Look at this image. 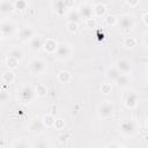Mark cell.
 Instances as JSON below:
<instances>
[{
  "instance_id": "6da1fadb",
  "label": "cell",
  "mask_w": 148,
  "mask_h": 148,
  "mask_svg": "<svg viewBox=\"0 0 148 148\" xmlns=\"http://www.w3.org/2000/svg\"><path fill=\"white\" fill-rule=\"evenodd\" d=\"M28 67H29L30 73L34 74V75H40V74H43V73L46 71V68H47L45 61H44L43 59H40V58H32V59L29 61Z\"/></svg>"
},
{
  "instance_id": "7a4b0ae2",
  "label": "cell",
  "mask_w": 148,
  "mask_h": 148,
  "mask_svg": "<svg viewBox=\"0 0 148 148\" xmlns=\"http://www.w3.org/2000/svg\"><path fill=\"white\" fill-rule=\"evenodd\" d=\"M114 112V106L112 103L105 101L103 103H101L97 108V116L102 119H105V118H109L113 114Z\"/></svg>"
},
{
  "instance_id": "3957f363",
  "label": "cell",
  "mask_w": 148,
  "mask_h": 148,
  "mask_svg": "<svg viewBox=\"0 0 148 148\" xmlns=\"http://www.w3.org/2000/svg\"><path fill=\"white\" fill-rule=\"evenodd\" d=\"M15 24L13 21L8 20V18H3L0 23V34L2 38H7L13 36L14 31H15Z\"/></svg>"
},
{
  "instance_id": "277c9868",
  "label": "cell",
  "mask_w": 148,
  "mask_h": 148,
  "mask_svg": "<svg viewBox=\"0 0 148 148\" xmlns=\"http://www.w3.org/2000/svg\"><path fill=\"white\" fill-rule=\"evenodd\" d=\"M77 10L82 18L88 20V18L94 17V3L91 2H81Z\"/></svg>"
},
{
  "instance_id": "5b68a950",
  "label": "cell",
  "mask_w": 148,
  "mask_h": 148,
  "mask_svg": "<svg viewBox=\"0 0 148 148\" xmlns=\"http://www.w3.org/2000/svg\"><path fill=\"white\" fill-rule=\"evenodd\" d=\"M121 134L126 135V136H132L134 133H135V130H136V125H135V121L132 120V119H128V120H125L120 124V127H119Z\"/></svg>"
},
{
  "instance_id": "8992f818",
  "label": "cell",
  "mask_w": 148,
  "mask_h": 148,
  "mask_svg": "<svg viewBox=\"0 0 148 148\" xmlns=\"http://www.w3.org/2000/svg\"><path fill=\"white\" fill-rule=\"evenodd\" d=\"M18 36H20V39L22 42H30L36 36V32L31 25H24L23 28H21Z\"/></svg>"
},
{
  "instance_id": "52a82bcc",
  "label": "cell",
  "mask_w": 148,
  "mask_h": 148,
  "mask_svg": "<svg viewBox=\"0 0 148 148\" xmlns=\"http://www.w3.org/2000/svg\"><path fill=\"white\" fill-rule=\"evenodd\" d=\"M118 23L120 25V28L124 30V31H130L133 27H134V21H133V17L128 14H124L119 17L118 20Z\"/></svg>"
},
{
  "instance_id": "ba28073f",
  "label": "cell",
  "mask_w": 148,
  "mask_h": 148,
  "mask_svg": "<svg viewBox=\"0 0 148 148\" xmlns=\"http://www.w3.org/2000/svg\"><path fill=\"white\" fill-rule=\"evenodd\" d=\"M71 52H72V49L69 47V45L62 43V44H59V46H58L54 56L58 59H60V60H65V59H67L71 56Z\"/></svg>"
},
{
  "instance_id": "9c48e42d",
  "label": "cell",
  "mask_w": 148,
  "mask_h": 148,
  "mask_svg": "<svg viewBox=\"0 0 148 148\" xmlns=\"http://www.w3.org/2000/svg\"><path fill=\"white\" fill-rule=\"evenodd\" d=\"M124 104L127 109H134L138 105V95L134 91H130L124 96Z\"/></svg>"
},
{
  "instance_id": "30bf717a",
  "label": "cell",
  "mask_w": 148,
  "mask_h": 148,
  "mask_svg": "<svg viewBox=\"0 0 148 148\" xmlns=\"http://www.w3.org/2000/svg\"><path fill=\"white\" fill-rule=\"evenodd\" d=\"M15 6L14 2L9 1V0H1L0 1V13L2 15H9L14 12Z\"/></svg>"
},
{
  "instance_id": "8fae6325",
  "label": "cell",
  "mask_w": 148,
  "mask_h": 148,
  "mask_svg": "<svg viewBox=\"0 0 148 148\" xmlns=\"http://www.w3.org/2000/svg\"><path fill=\"white\" fill-rule=\"evenodd\" d=\"M120 73H124V74H127V73H131L132 72V64L126 60V59H119L117 61V67H116Z\"/></svg>"
},
{
  "instance_id": "7c38bea8",
  "label": "cell",
  "mask_w": 148,
  "mask_h": 148,
  "mask_svg": "<svg viewBox=\"0 0 148 148\" xmlns=\"http://www.w3.org/2000/svg\"><path fill=\"white\" fill-rule=\"evenodd\" d=\"M44 38L42 37V36H35L30 42H29V47H30V50H32V51H38V50H40L42 47H43V45H44Z\"/></svg>"
},
{
  "instance_id": "4fadbf2b",
  "label": "cell",
  "mask_w": 148,
  "mask_h": 148,
  "mask_svg": "<svg viewBox=\"0 0 148 148\" xmlns=\"http://www.w3.org/2000/svg\"><path fill=\"white\" fill-rule=\"evenodd\" d=\"M58 46H59V44H58L53 38H46V39L44 40L43 49H44L47 53H56Z\"/></svg>"
},
{
  "instance_id": "5bb4252c",
  "label": "cell",
  "mask_w": 148,
  "mask_h": 148,
  "mask_svg": "<svg viewBox=\"0 0 148 148\" xmlns=\"http://www.w3.org/2000/svg\"><path fill=\"white\" fill-rule=\"evenodd\" d=\"M35 91L30 87H23L20 91V98L22 102H30L34 97Z\"/></svg>"
},
{
  "instance_id": "9a60e30c",
  "label": "cell",
  "mask_w": 148,
  "mask_h": 148,
  "mask_svg": "<svg viewBox=\"0 0 148 148\" xmlns=\"http://www.w3.org/2000/svg\"><path fill=\"white\" fill-rule=\"evenodd\" d=\"M51 5H52V7H53V9H54V12H56V14H57L58 16L65 15V13H66V10H67V7L65 6V2H64L62 0L52 1Z\"/></svg>"
},
{
  "instance_id": "2e32d148",
  "label": "cell",
  "mask_w": 148,
  "mask_h": 148,
  "mask_svg": "<svg viewBox=\"0 0 148 148\" xmlns=\"http://www.w3.org/2000/svg\"><path fill=\"white\" fill-rule=\"evenodd\" d=\"M44 127H45V126H44L42 119H35V120L30 124V126H29L30 131H31L34 134H40V133L43 132Z\"/></svg>"
},
{
  "instance_id": "e0dca14e",
  "label": "cell",
  "mask_w": 148,
  "mask_h": 148,
  "mask_svg": "<svg viewBox=\"0 0 148 148\" xmlns=\"http://www.w3.org/2000/svg\"><path fill=\"white\" fill-rule=\"evenodd\" d=\"M106 13V6L102 2H94V16L102 17Z\"/></svg>"
},
{
  "instance_id": "ac0fdd59",
  "label": "cell",
  "mask_w": 148,
  "mask_h": 148,
  "mask_svg": "<svg viewBox=\"0 0 148 148\" xmlns=\"http://www.w3.org/2000/svg\"><path fill=\"white\" fill-rule=\"evenodd\" d=\"M8 57H12V58H14V59H16V60L20 61V60L23 59L24 53H23L22 49L17 47V46H13V47L9 50V52H8Z\"/></svg>"
},
{
  "instance_id": "d6986e66",
  "label": "cell",
  "mask_w": 148,
  "mask_h": 148,
  "mask_svg": "<svg viewBox=\"0 0 148 148\" xmlns=\"http://www.w3.org/2000/svg\"><path fill=\"white\" fill-rule=\"evenodd\" d=\"M1 81L3 84H10L15 81V74L12 71H6L1 75Z\"/></svg>"
},
{
  "instance_id": "ffe728a7",
  "label": "cell",
  "mask_w": 148,
  "mask_h": 148,
  "mask_svg": "<svg viewBox=\"0 0 148 148\" xmlns=\"http://www.w3.org/2000/svg\"><path fill=\"white\" fill-rule=\"evenodd\" d=\"M67 18H68V22H76V23H79L82 17H81V15H80L77 9L76 10L75 9H71L68 12V14H67Z\"/></svg>"
},
{
  "instance_id": "44dd1931",
  "label": "cell",
  "mask_w": 148,
  "mask_h": 148,
  "mask_svg": "<svg viewBox=\"0 0 148 148\" xmlns=\"http://www.w3.org/2000/svg\"><path fill=\"white\" fill-rule=\"evenodd\" d=\"M42 121H43V124H44L45 127H52V126H54L56 118L53 117V114H51V113H46V114L43 116Z\"/></svg>"
},
{
  "instance_id": "7402d4cb",
  "label": "cell",
  "mask_w": 148,
  "mask_h": 148,
  "mask_svg": "<svg viewBox=\"0 0 148 148\" xmlns=\"http://www.w3.org/2000/svg\"><path fill=\"white\" fill-rule=\"evenodd\" d=\"M120 75V72L117 69V68H114V67H112V68H109L108 71H106V77H108V80H110V81H116L117 79H118V76Z\"/></svg>"
},
{
  "instance_id": "603a6c76",
  "label": "cell",
  "mask_w": 148,
  "mask_h": 148,
  "mask_svg": "<svg viewBox=\"0 0 148 148\" xmlns=\"http://www.w3.org/2000/svg\"><path fill=\"white\" fill-rule=\"evenodd\" d=\"M35 94L38 97H45L47 95V87L43 83H38L35 88Z\"/></svg>"
},
{
  "instance_id": "cb8c5ba5",
  "label": "cell",
  "mask_w": 148,
  "mask_h": 148,
  "mask_svg": "<svg viewBox=\"0 0 148 148\" xmlns=\"http://www.w3.org/2000/svg\"><path fill=\"white\" fill-rule=\"evenodd\" d=\"M114 82H116V84H117L118 87L124 88V87H126V86L130 83V79H128V76H127L126 74H120V75L118 76V79H117Z\"/></svg>"
},
{
  "instance_id": "d4e9b609",
  "label": "cell",
  "mask_w": 148,
  "mask_h": 148,
  "mask_svg": "<svg viewBox=\"0 0 148 148\" xmlns=\"http://www.w3.org/2000/svg\"><path fill=\"white\" fill-rule=\"evenodd\" d=\"M58 80L61 83H68L71 81V74L67 71H60L58 73Z\"/></svg>"
},
{
  "instance_id": "484cf974",
  "label": "cell",
  "mask_w": 148,
  "mask_h": 148,
  "mask_svg": "<svg viewBox=\"0 0 148 148\" xmlns=\"http://www.w3.org/2000/svg\"><path fill=\"white\" fill-rule=\"evenodd\" d=\"M136 39L134 38V37H125V39H124V42H123V44H124V46L125 47H127V49H133L134 46H136Z\"/></svg>"
},
{
  "instance_id": "4316f807",
  "label": "cell",
  "mask_w": 148,
  "mask_h": 148,
  "mask_svg": "<svg viewBox=\"0 0 148 148\" xmlns=\"http://www.w3.org/2000/svg\"><path fill=\"white\" fill-rule=\"evenodd\" d=\"M14 6H15V9L17 10H25L28 8V2L25 0H15Z\"/></svg>"
},
{
  "instance_id": "83f0119b",
  "label": "cell",
  "mask_w": 148,
  "mask_h": 148,
  "mask_svg": "<svg viewBox=\"0 0 148 148\" xmlns=\"http://www.w3.org/2000/svg\"><path fill=\"white\" fill-rule=\"evenodd\" d=\"M105 23H106V25H109V27H113V25H116L117 23H118V18L114 16V15H106L105 16Z\"/></svg>"
},
{
  "instance_id": "f1b7e54d",
  "label": "cell",
  "mask_w": 148,
  "mask_h": 148,
  "mask_svg": "<svg viewBox=\"0 0 148 148\" xmlns=\"http://www.w3.org/2000/svg\"><path fill=\"white\" fill-rule=\"evenodd\" d=\"M17 64H18V60L12 58V57H7L6 58V66L9 67V68H16L17 67Z\"/></svg>"
},
{
  "instance_id": "f546056e",
  "label": "cell",
  "mask_w": 148,
  "mask_h": 148,
  "mask_svg": "<svg viewBox=\"0 0 148 148\" xmlns=\"http://www.w3.org/2000/svg\"><path fill=\"white\" fill-rule=\"evenodd\" d=\"M13 148H30V145L25 140H18L15 142Z\"/></svg>"
},
{
  "instance_id": "4dcf8cb0",
  "label": "cell",
  "mask_w": 148,
  "mask_h": 148,
  "mask_svg": "<svg viewBox=\"0 0 148 148\" xmlns=\"http://www.w3.org/2000/svg\"><path fill=\"white\" fill-rule=\"evenodd\" d=\"M79 29V23L76 22H67V30L69 32H75Z\"/></svg>"
},
{
  "instance_id": "1f68e13d",
  "label": "cell",
  "mask_w": 148,
  "mask_h": 148,
  "mask_svg": "<svg viewBox=\"0 0 148 148\" xmlns=\"http://www.w3.org/2000/svg\"><path fill=\"white\" fill-rule=\"evenodd\" d=\"M96 25H97V23H96V18L95 17H91V18L86 20V27L87 28L94 29V28H96Z\"/></svg>"
},
{
  "instance_id": "d6a6232c",
  "label": "cell",
  "mask_w": 148,
  "mask_h": 148,
  "mask_svg": "<svg viewBox=\"0 0 148 148\" xmlns=\"http://www.w3.org/2000/svg\"><path fill=\"white\" fill-rule=\"evenodd\" d=\"M111 89H112V87H111L110 83H102V86H101V91H102L103 94H109V92H111Z\"/></svg>"
},
{
  "instance_id": "836d02e7",
  "label": "cell",
  "mask_w": 148,
  "mask_h": 148,
  "mask_svg": "<svg viewBox=\"0 0 148 148\" xmlns=\"http://www.w3.org/2000/svg\"><path fill=\"white\" fill-rule=\"evenodd\" d=\"M54 127H56L57 130H64V128H65V121H64L62 119H56Z\"/></svg>"
},
{
  "instance_id": "e575fe53",
  "label": "cell",
  "mask_w": 148,
  "mask_h": 148,
  "mask_svg": "<svg viewBox=\"0 0 148 148\" xmlns=\"http://www.w3.org/2000/svg\"><path fill=\"white\" fill-rule=\"evenodd\" d=\"M68 138H69V134H68V133H61V134L58 135V141H59L60 143H65Z\"/></svg>"
},
{
  "instance_id": "d590c367",
  "label": "cell",
  "mask_w": 148,
  "mask_h": 148,
  "mask_svg": "<svg viewBox=\"0 0 148 148\" xmlns=\"http://www.w3.org/2000/svg\"><path fill=\"white\" fill-rule=\"evenodd\" d=\"M7 99H9V94H8L5 89H2V91H1V94H0V101H1L2 103H5Z\"/></svg>"
},
{
  "instance_id": "8d00e7d4",
  "label": "cell",
  "mask_w": 148,
  "mask_h": 148,
  "mask_svg": "<svg viewBox=\"0 0 148 148\" xmlns=\"http://www.w3.org/2000/svg\"><path fill=\"white\" fill-rule=\"evenodd\" d=\"M65 6L67 7V9H73L75 6V1L74 0H64Z\"/></svg>"
},
{
  "instance_id": "74e56055",
  "label": "cell",
  "mask_w": 148,
  "mask_h": 148,
  "mask_svg": "<svg viewBox=\"0 0 148 148\" xmlns=\"http://www.w3.org/2000/svg\"><path fill=\"white\" fill-rule=\"evenodd\" d=\"M125 3H126V5H128V6H131V7H135V6H138V5H139V1H138V0H134V1L126 0V1H125Z\"/></svg>"
},
{
  "instance_id": "f35d334b",
  "label": "cell",
  "mask_w": 148,
  "mask_h": 148,
  "mask_svg": "<svg viewBox=\"0 0 148 148\" xmlns=\"http://www.w3.org/2000/svg\"><path fill=\"white\" fill-rule=\"evenodd\" d=\"M142 21H143V23H145L146 25H148V12H146V13L143 14V16H142Z\"/></svg>"
},
{
  "instance_id": "ab89813d",
  "label": "cell",
  "mask_w": 148,
  "mask_h": 148,
  "mask_svg": "<svg viewBox=\"0 0 148 148\" xmlns=\"http://www.w3.org/2000/svg\"><path fill=\"white\" fill-rule=\"evenodd\" d=\"M36 148H47V146H46V143H45V142L40 141V142H38V143H37Z\"/></svg>"
},
{
  "instance_id": "60d3db41",
  "label": "cell",
  "mask_w": 148,
  "mask_h": 148,
  "mask_svg": "<svg viewBox=\"0 0 148 148\" xmlns=\"http://www.w3.org/2000/svg\"><path fill=\"white\" fill-rule=\"evenodd\" d=\"M146 124H147V128H148V118H147V123Z\"/></svg>"
},
{
  "instance_id": "b9f144b4",
  "label": "cell",
  "mask_w": 148,
  "mask_h": 148,
  "mask_svg": "<svg viewBox=\"0 0 148 148\" xmlns=\"http://www.w3.org/2000/svg\"><path fill=\"white\" fill-rule=\"evenodd\" d=\"M147 42H148V39H147Z\"/></svg>"
}]
</instances>
